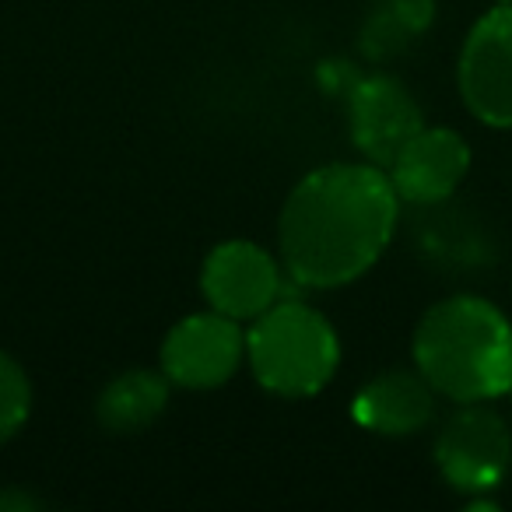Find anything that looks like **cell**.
Listing matches in <instances>:
<instances>
[{
	"instance_id": "obj_9",
	"label": "cell",
	"mask_w": 512,
	"mask_h": 512,
	"mask_svg": "<svg viewBox=\"0 0 512 512\" xmlns=\"http://www.w3.org/2000/svg\"><path fill=\"white\" fill-rule=\"evenodd\" d=\"M386 172L404 204H442L467 179L470 144L449 127H421Z\"/></svg>"
},
{
	"instance_id": "obj_6",
	"label": "cell",
	"mask_w": 512,
	"mask_h": 512,
	"mask_svg": "<svg viewBox=\"0 0 512 512\" xmlns=\"http://www.w3.org/2000/svg\"><path fill=\"white\" fill-rule=\"evenodd\" d=\"M246 362V330L239 320L207 309L183 316L162 341V372L183 390L225 386Z\"/></svg>"
},
{
	"instance_id": "obj_3",
	"label": "cell",
	"mask_w": 512,
	"mask_h": 512,
	"mask_svg": "<svg viewBox=\"0 0 512 512\" xmlns=\"http://www.w3.org/2000/svg\"><path fill=\"white\" fill-rule=\"evenodd\" d=\"M246 362L264 390L278 397H313L341 365V337L320 309L278 299L249 323Z\"/></svg>"
},
{
	"instance_id": "obj_4",
	"label": "cell",
	"mask_w": 512,
	"mask_h": 512,
	"mask_svg": "<svg viewBox=\"0 0 512 512\" xmlns=\"http://www.w3.org/2000/svg\"><path fill=\"white\" fill-rule=\"evenodd\" d=\"M435 467L449 488L463 495H488L505 481L512 467L509 421L481 404H460V411L439 428L435 439Z\"/></svg>"
},
{
	"instance_id": "obj_5",
	"label": "cell",
	"mask_w": 512,
	"mask_h": 512,
	"mask_svg": "<svg viewBox=\"0 0 512 512\" xmlns=\"http://www.w3.org/2000/svg\"><path fill=\"white\" fill-rule=\"evenodd\" d=\"M467 113L491 130H512V4H495L474 22L456 60Z\"/></svg>"
},
{
	"instance_id": "obj_13",
	"label": "cell",
	"mask_w": 512,
	"mask_h": 512,
	"mask_svg": "<svg viewBox=\"0 0 512 512\" xmlns=\"http://www.w3.org/2000/svg\"><path fill=\"white\" fill-rule=\"evenodd\" d=\"M495 4H512V0H495Z\"/></svg>"
},
{
	"instance_id": "obj_8",
	"label": "cell",
	"mask_w": 512,
	"mask_h": 512,
	"mask_svg": "<svg viewBox=\"0 0 512 512\" xmlns=\"http://www.w3.org/2000/svg\"><path fill=\"white\" fill-rule=\"evenodd\" d=\"M351 144L379 169H390L404 144L425 127L418 99L393 74H372L355 81L348 95Z\"/></svg>"
},
{
	"instance_id": "obj_1",
	"label": "cell",
	"mask_w": 512,
	"mask_h": 512,
	"mask_svg": "<svg viewBox=\"0 0 512 512\" xmlns=\"http://www.w3.org/2000/svg\"><path fill=\"white\" fill-rule=\"evenodd\" d=\"M400 197L372 162H334L295 183L278 218L281 264L302 288H344L393 242Z\"/></svg>"
},
{
	"instance_id": "obj_12",
	"label": "cell",
	"mask_w": 512,
	"mask_h": 512,
	"mask_svg": "<svg viewBox=\"0 0 512 512\" xmlns=\"http://www.w3.org/2000/svg\"><path fill=\"white\" fill-rule=\"evenodd\" d=\"M29 414H32L29 376H25V369L8 351H0V446L22 432Z\"/></svg>"
},
{
	"instance_id": "obj_11",
	"label": "cell",
	"mask_w": 512,
	"mask_h": 512,
	"mask_svg": "<svg viewBox=\"0 0 512 512\" xmlns=\"http://www.w3.org/2000/svg\"><path fill=\"white\" fill-rule=\"evenodd\" d=\"M169 376L155 369H127L102 386L95 418L106 432L134 435L151 428L169 407Z\"/></svg>"
},
{
	"instance_id": "obj_10",
	"label": "cell",
	"mask_w": 512,
	"mask_h": 512,
	"mask_svg": "<svg viewBox=\"0 0 512 512\" xmlns=\"http://www.w3.org/2000/svg\"><path fill=\"white\" fill-rule=\"evenodd\" d=\"M435 386L418 369H386L358 390L351 414L372 435H418L435 418Z\"/></svg>"
},
{
	"instance_id": "obj_7",
	"label": "cell",
	"mask_w": 512,
	"mask_h": 512,
	"mask_svg": "<svg viewBox=\"0 0 512 512\" xmlns=\"http://www.w3.org/2000/svg\"><path fill=\"white\" fill-rule=\"evenodd\" d=\"M200 292L211 309L239 323H253L281 299V267L264 246L228 239L207 253Z\"/></svg>"
},
{
	"instance_id": "obj_2",
	"label": "cell",
	"mask_w": 512,
	"mask_h": 512,
	"mask_svg": "<svg viewBox=\"0 0 512 512\" xmlns=\"http://www.w3.org/2000/svg\"><path fill=\"white\" fill-rule=\"evenodd\" d=\"M414 369L453 404L498 400L512 390V323L481 295H449L414 327Z\"/></svg>"
}]
</instances>
